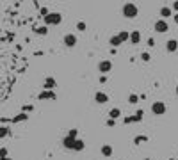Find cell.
Here are the masks:
<instances>
[{
	"label": "cell",
	"instance_id": "13",
	"mask_svg": "<svg viewBox=\"0 0 178 160\" xmlns=\"http://www.w3.org/2000/svg\"><path fill=\"white\" fill-rule=\"evenodd\" d=\"M166 50L169 52V53H175V52L178 50L176 39H167V41H166Z\"/></svg>",
	"mask_w": 178,
	"mask_h": 160
},
{
	"label": "cell",
	"instance_id": "1",
	"mask_svg": "<svg viewBox=\"0 0 178 160\" xmlns=\"http://www.w3.org/2000/svg\"><path fill=\"white\" fill-rule=\"evenodd\" d=\"M121 13H123V16L127 20H134L135 16L139 15V7L135 6L134 2H125L123 7H121Z\"/></svg>",
	"mask_w": 178,
	"mask_h": 160
},
{
	"label": "cell",
	"instance_id": "23",
	"mask_svg": "<svg viewBox=\"0 0 178 160\" xmlns=\"http://www.w3.org/2000/svg\"><path fill=\"white\" fill-rule=\"evenodd\" d=\"M9 135V128L7 126H0V139H4Z\"/></svg>",
	"mask_w": 178,
	"mask_h": 160
},
{
	"label": "cell",
	"instance_id": "2",
	"mask_svg": "<svg viewBox=\"0 0 178 160\" xmlns=\"http://www.w3.org/2000/svg\"><path fill=\"white\" fill-rule=\"evenodd\" d=\"M43 22H45V27L48 25H59L63 22V15L61 13H48L46 16H43Z\"/></svg>",
	"mask_w": 178,
	"mask_h": 160
},
{
	"label": "cell",
	"instance_id": "19",
	"mask_svg": "<svg viewBox=\"0 0 178 160\" xmlns=\"http://www.w3.org/2000/svg\"><path fill=\"white\" fill-rule=\"evenodd\" d=\"M116 36L119 37L121 43H125V41H128V36H130V32H128V30H119V32H118Z\"/></svg>",
	"mask_w": 178,
	"mask_h": 160
},
{
	"label": "cell",
	"instance_id": "5",
	"mask_svg": "<svg viewBox=\"0 0 178 160\" xmlns=\"http://www.w3.org/2000/svg\"><path fill=\"white\" fill-rule=\"evenodd\" d=\"M153 29H155V32H158V34H166V32L169 30V23H167V20L158 18L155 22V25H153Z\"/></svg>",
	"mask_w": 178,
	"mask_h": 160
},
{
	"label": "cell",
	"instance_id": "22",
	"mask_svg": "<svg viewBox=\"0 0 178 160\" xmlns=\"http://www.w3.org/2000/svg\"><path fill=\"white\" fill-rule=\"evenodd\" d=\"M85 29H87V23L85 22H77V30H80V32H85Z\"/></svg>",
	"mask_w": 178,
	"mask_h": 160
},
{
	"label": "cell",
	"instance_id": "29",
	"mask_svg": "<svg viewBox=\"0 0 178 160\" xmlns=\"http://www.w3.org/2000/svg\"><path fill=\"white\" fill-rule=\"evenodd\" d=\"M107 126H116V121L114 119H107Z\"/></svg>",
	"mask_w": 178,
	"mask_h": 160
},
{
	"label": "cell",
	"instance_id": "36",
	"mask_svg": "<svg viewBox=\"0 0 178 160\" xmlns=\"http://www.w3.org/2000/svg\"><path fill=\"white\" fill-rule=\"evenodd\" d=\"M176 43H178V41H176Z\"/></svg>",
	"mask_w": 178,
	"mask_h": 160
},
{
	"label": "cell",
	"instance_id": "26",
	"mask_svg": "<svg viewBox=\"0 0 178 160\" xmlns=\"http://www.w3.org/2000/svg\"><path fill=\"white\" fill-rule=\"evenodd\" d=\"M66 135H70L71 139H77V135H78V130H77V128H71V130L68 132Z\"/></svg>",
	"mask_w": 178,
	"mask_h": 160
},
{
	"label": "cell",
	"instance_id": "18",
	"mask_svg": "<svg viewBox=\"0 0 178 160\" xmlns=\"http://www.w3.org/2000/svg\"><path fill=\"white\" fill-rule=\"evenodd\" d=\"M109 44L112 46L114 50L118 48V46H121V41H119V37L118 36H111V39H109Z\"/></svg>",
	"mask_w": 178,
	"mask_h": 160
},
{
	"label": "cell",
	"instance_id": "32",
	"mask_svg": "<svg viewBox=\"0 0 178 160\" xmlns=\"http://www.w3.org/2000/svg\"><path fill=\"white\" fill-rule=\"evenodd\" d=\"M173 22L178 23V13H175V15H173Z\"/></svg>",
	"mask_w": 178,
	"mask_h": 160
},
{
	"label": "cell",
	"instance_id": "9",
	"mask_svg": "<svg viewBox=\"0 0 178 160\" xmlns=\"http://www.w3.org/2000/svg\"><path fill=\"white\" fill-rule=\"evenodd\" d=\"M55 86H57V82L54 77H46V78L43 80V91H52Z\"/></svg>",
	"mask_w": 178,
	"mask_h": 160
},
{
	"label": "cell",
	"instance_id": "10",
	"mask_svg": "<svg viewBox=\"0 0 178 160\" xmlns=\"http://www.w3.org/2000/svg\"><path fill=\"white\" fill-rule=\"evenodd\" d=\"M141 32L139 30H132L130 32V36H128V41H130V44H139L141 43Z\"/></svg>",
	"mask_w": 178,
	"mask_h": 160
},
{
	"label": "cell",
	"instance_id": "12",
	"mask_svg": "<svg viewBox=\"0 0 178 160\" xmlns=\"http://www.w3.org/2000/svg\"><path fill=\"white\" fill-rule=\"evenodd\" d=\"M100 153H102V157L109 158V157H112L114 149H112V146H111V144H103L102 148H100Z\"/></svg>",
	"mask_w": 178,
	"mask_h": 160
},
{
	"label": "cell",
	"instance_id": "30",
	"mask_svg": "<svg viewBox=\"0 0 178 160\" xmlns=\"http://www.w3.org/2000/svg\"><path fill=\"white\" fill-rule=\"evenodd\" d=\"M141 141H146V137H144V135H142V137H141V135H139V137H135V142H141Z\"/></svg>",
	"mask_w": 178,
	"mask_h": 160
},
{
	"label": "cell",
	"instance_id": "8",
	"mask_svg": "<svg viewBox=\"0 0 178 160\" xmlns=\"http://www.w3.org/2000/svg\"><path fill=\"white\" fill-rule=\"evenodd\" d=\"M94 102L98 103V105H103V103L109 102V95L103 93V91H96L94 93Z\"/></svg>",
	"mask_w": 178,
	"mask_h": 160
},
{
	"label": "cell",
	"instance_id": "28",
	"mask_svg": "<svg viewBox=\"0 0 178 160\" xmlns=\"http://www.w3.org/2000/svg\"><path fill=\"white\" fill-rule=\"evenodd\" d=\"M148 46H155V39L153 37H148Z\"/></svg>",
	"mask_w": 178,
	"mask_h": 160
},
{
	"label": "cell",
	"instance_id": "6",
	"mask_svg": "<svg viewBox=\"0 0 178 160\" xmlns=\"http://www.w3.org/2000/svg\"><path fill=\"white\" fill-rule=\"evenodd\" d=\"M112 69V61H109V59H102L98 62V71L102 75H107V73Z\"/></svg>",
	"mask_w": 178,
	"mask_h": 160
},
{
	"label": "cell",
	"instance_id": "15",
	"mask_svg": "<svg viewBox=\"0 0 178 160\" xmlns=\"http://www.w3.org/2000/svg\"><path fill=\"white\" fill-rule=\"evenodd\" d=\"M85 149V141H82V139H75V146H73V151H84Z\"/></svg>",
	"mask_w": 178,
	"mask_h": 160
},
{
	"label": "cell",
	"instance_id": "35",
	"mask_svg": "<svg viewBox=\"0 0 178 160\" xmlns=\"http://www.w3.org/2000/svg\"><path fill=\"white\" fill-rule=\"evenodd\" d=\"M144 160H151V158H144Z\"/></svg>",
	"mask_w": 178,
	"mask_h": 160
},
{
	"label": "cell",
	"instance_id": "24",
	"mask_svg": "<svg viewBox=\"0 0 178 160\" xmlns=\"http://www.w3.org/2000/svg\"><path fill=\"white\" fill-rule=\"evenodd\" d=\"M141 61H142V62H150V61H151V55H150L148 52H142V53H141Z\"/></svg>",
	"mask_w": 178,
	"mask_h": 160
},
{
	"label": "cell",
	"instance_id": "31",
	"mask_svg": "<svg viewBox=\"0 0 178 160\" xmlns=\"http://www.w3.org/2000/svg\"><path fill=\"white\" fill-rule=\"evenodd\" d=\"M34 109V107H32V105H25V107H23V110H28V112H30V110Z\"/></svg>",
	"mask_w": 178,
	"mask_h": 160
},
{
	"label": "cell",
	"instance_id": "4",
	"mask_svg": "<svg viewBox=\"0 0 178 160\" xmlns=\"http://www.w3.org/2000/svg\"><path fill=\"white\" fill-rule=\"evenodd\" d=\"M77 43H78V37L73 32H66L63 36V44L66 48H73V46H77Z\"/></svg>",
	"mask_w": 178,
	"mask_h": 160
},
{
	"label": "cell",
	"instance_id": "20",
	"mask_svg": "<svg viewBox=\"0 0 178 160\" xmlns=\"http://www.w3.org/2000/svg\"><path fill=\"white\" fill-rule=\"evenodd\" d=\"M139 100H141V98H139V95H135V93H130V95H128V103H130V105L139 103Z\"/></svg>",
	"mask_w": 178,
	"mask_h": 160
},
{
	"label": "cell",
	"instance_id": "21",
	"mask_svg": "<svg viewBox=\"0 0 178 160\" xmlns=\"http://www.w3.org/2000/svg\"><path fill=\"white\" fill-rule=\"evenodd\" d=\"M27 119H28V116L25 112H21V114H18V116L13 119V123H21V121H27Z\"/></svg>",
	"mask_w": 178,
	"mask_h": 160
},
{
	"label": "cell",
	"instance_id": "33",
	"mask_svg": "<svg viewBox=\"0 0 178 160\" xmlns=\"http://www.w3.org/2000/svg\"><path fill=\"white\" fill-rule=\"evenodd\" d=\"M175 93H176V95H178V86H176V89H175Z\"/></svg>",
	"mask_w": 178,
	"mask_h": 160
},
{
	"label": "cell",
	"instance_id": "3",
	"mask_svg": "<svg viewBox=\"0 0 178 160\" xmlns=\"http://www.w3.org/2000/svg\"><path fill=\"white\" fill-rule=\"evenodd\" d=\"M150 109H151V114H153V116H164V114L167 112V105L164 102H153Z\"/></svg>",
	"mask_w": 178,
	"mask_h": 160
},
{
	"label": "cell",
	"instance_id": "7",
	"mask_svg": "<svg viewBox=\"0 0 178 160\" xmlns=\"http://www.w3.org/2000/svg\"><path fill=\"white\" fill-rule=\"evenodd\" d=\"M78 139V137H77ZM61 144H63L64 149H68V151H73V146H75V139H71L70 135H64L61 139Z\"/></svg>",
	"mask_w": 178,
	"mask_h": 160
},
{
	"label": "cell",
	"instance_id": "11",
	"mask_svg": "<svg viewBox=\"0 0 178 160\" xmlns=\"http://www.w3.org/2000/svg\"><path fill=\"white\" fill-rule=\"evenodd\" d=\"M37 98H39V100H52V102H54V100H57V95L54 91H41Z\"/></svg>",
	"mask_w": 178,
	"mask_h": 160
},
{
	"label": "cell",
	"instance_id": "27",
	"mask_svg": "<svg viewBox=\"0 0 178 160\" xmlns=\"http://www.w3.org/2000/svg\"><path fill=\"white\" fill-rule=\"evenodd\" d=\"M169 7H171V11H176V13H178V2H173Z\"/></svg>",
	"mask_w": 178,
	"mask_h": 160
},
{
	"label": "cell",
	"instance_id": "14",
	"mask_svg": "<svg viewBox=\"0 0 178 160\" xmlns=\"http://www.w3.org/2000/svg\"><path fill=\"white\" fill-rule=\"evenodd\" d=\"M158 15L162 16V20H166V18L173 16V11H171L169 6H162V7H160V11H158Z\"/></svg>",
	"mask_w": 178,
	"mask_h": 160
},
{
	"label": "cell",
	"instance_id": "25",
	"mask_svg": "<svg viewBox=\"0 0 178 160\" xmlns=\"http://www.w3.org/2000/svg\"><path fill=\"white\" fill-rule=\"evenodd\" d=\"M7 155H9V149L7 148H0V160L7 158Z\"/></svg>",
	"mask_w": 178,
	"mask_h": 160
},
{
	"label": "cell",
	"instance_id": "17",
	"mask_svg": "<svg viewBox=\"0 0 178 160\" xmlns=\"http://www.w3.org/2000/svg\"><path fill=\"white\" fill-rule=\"evenodd\" d=\"M34 34H37V36H46L48 34V27H45V25H37L34 29Z\"/></svg>",
	"mask_w": 178,
	"mask_h": 160
},
{
	"label": "cell",
	"instance_id": "34",
	"mask_svg": "<svg viewBox=\"0 0 178 160\" xmlns=\"http://www.w3.org/2000/svg\"><path fill=\"white\" fill-rule=\"evenodd\" d=\"M4 160H11V158H4Z\"/></svg>",
	"mask_w": 178,
	"mask_h": 160
},
{
	"label": "cell",
	"instance_id": "16",
	"mask_svg": "<svg viewBox=\"0 0 178 160\" xmlns=\"http://www.w3.org/2000/svg\"><path fill=\"white\" fill-rule=\"evenodd\" d=\"M121 116V109H118V107H114V109H111L109 110V119H118V117Z\"/></svg>",
	"mask_w": 178,
	"mask_h": 160
}]
</instances>
